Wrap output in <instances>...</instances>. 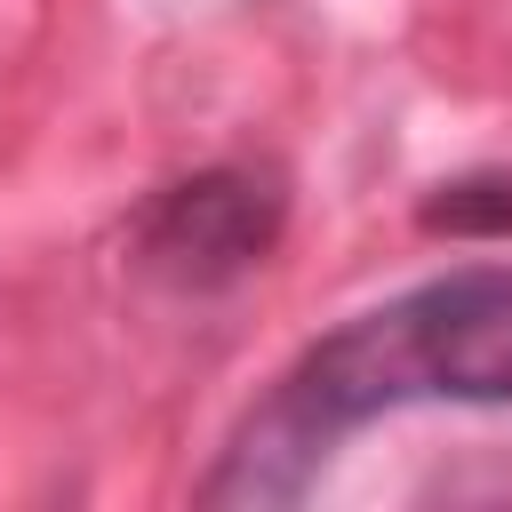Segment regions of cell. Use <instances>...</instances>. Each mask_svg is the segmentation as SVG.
Instances as JSON below:
<instances>
[{
  "label": "cell",
  "instance_id": "cell-1",
  "mask_svg": "<svg viewBox=\"0 0 512 512\" xmlns=\"http://www.w3.org/2000/svg\"><path fill=\"white\" fill-rule=\"evenodd\" d=\"M408 400H512V264L448 272L432 288H408L336 336H320L264 408L232 432L224 464L208 472V504H288L312 488V472L336 456L344 432L368 416H392Z\"/></svg>",
  "mask_w": 512,
  "mask_h": 512
},
{
  "label": "cell",
  "instance_id": "cell-2",
  "mask_svg": "<svg viewBox=\"0 0 512 512\" xmlns=\"http://www.w3.org/2000/svg\"><path fill=\"white\" fill-rule=\"evenodd\" d=\"M288 224V192L272 168H200L144 200L136 216V264L168 288H232L272 256Z\"/></svg>",
  "mask_w": 512,
  "mask_h": 512
},
{
  "label": "cell",
  "instance_id": "cell-3",
  "mask_svg": "<svg viewBox=\"0 0 512 512\" xmlns=\"http://www.w3.org/2000/svg\"><path fill=\"white\" fill-rule=\"evenodd\" d=\"M416 224L448 240H512V176H456L416 208Z\"/></svg>",
  "mask_w": 512,
  "mask_h": 512
}]
</instances>
